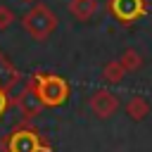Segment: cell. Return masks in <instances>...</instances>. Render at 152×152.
Segmentation results:
<instances>
[{
    "label": "cell",
    "instance_id": "cell-1",
    "mask_svg": "<svg viewBox=\"0 0 152 152\" xmlns=\"http://www.w3.org/2000/svg\"><path fill=\"white\" fill-rule=\"evenodd\" d=\"M21 24L33 40H48V36L57 28V17L48 5H33L21 17Z\"/></svg>",
    "mask_w": 152,
    "mask_h": 152
},
{
    "label": "cell",
    "instance_id": "cell-2",
    "mask_svg": "<svg viewBox=\"0 0 152 152\" xmlns=\"http://www.w3.org/2000/svg\"><path fill=\"white\" fill-rule=\"evenodd\" d=\"M36 95L43 104L48 107H57L66 100L69 95V86L64 83V78L59 76H40L36 83Z\"/></svg>",
    "mask_w": 152,
    "mask_h": 152
},
{
    "label": "cell",
    "instance_id": "cell-3",
    "mask_svg": "<svg viewBox=\"0 0 152 152\" xmlns=\"http://www.w3.org/2000/svg\"><path fill=\"white\" fill-rule=\"evenodd\" d=\"M116 107H119L116 95H112V93H107V90H97V93L90 97V109H93V114L100 116V119L112 116V114L116 112Z\"/></svg>",
    "mask_w": 152,
    "mask_h": 152
},
{
    "label": "cell",
    "instance_id": "cell-4",
    "mask_svg": "<svg viewBox=\"0 0 152 152\" xmlns=\"http://www.w3.org/2000/svg\"><path fill=\"white\" fill-rule=\"evenodd\" d=\"M112 12L116 19L121 21H133L145 12V2L142 0H112Z\"/></svg>",
    "mask_w": 152,
    "mask_h": 152
},
{
    "label": "cell",
    "instance_id": "cell-5",
    "mask_svg": "<svg viewBox=\"0 0 152 152\" xmlns=\"http://www.w3.org/2000/svg\"><path fill=\"white\" fill-rule=\"evenodd\" d=\"M10 152H40V140L31 131H19L10 138Z\"/></svg>",
    "mask_w": 152,
    "mask_h": 152
},
{
    "label": "cell",
    "instance_id": "cell-6",
    "mask_svg": "<svg viewBox=\"0 0 152 152\" xmlns=\"http://www.w3.org/2000/svg\"><path fill=\"white\" fill-rule=\"evenodd\" d=\"M97 10L95 0H69V12L78 19V21H88Z\"/></svg>",
    "mask_w": 152,
    "mask_h": 152
},
{
    "label": "cell",
    "instance_id": "cell-7",
    "mask_svg": "<svg viewBox=\"0 0 152 152\" xmlns=\"http://www.w3.org/2000/svg\"><path fill=\"white\" fill-rule=\"evenodd\" d=\"M121 76H124V64H121V62H114V64H109V66L104 69V78L112 81V83L121 81Z\"/></svg>",
    "mask_w": 152,
    "mask_h": 152
},
{
    "label": "cell",
    "instance_id": "cell-8",
    "mask_svg": "<svg viewBox=\"0 0 152 152\" xmlns=\"http://www.w3.org/2000/svg\"><path fill=\"white\" fill-rule=\"evenodd\" d=\"M14 24V12L7 5H0V31H7Z\"/></svg>",
    "mask_w": 152,
    "mask_h": 152
},
{
    "label": "cell",
    "instance_id": "cell-9",
    "mask_svg": "<svg viewBox=\"0 0 152 152\" xmlns=\"http://www.w3.org/2000/svg\"><path fill=\"white\" fill-rule=\"evenodd\" d=\"M142 112H145V104H142L140 100H133V102L128 104V114H131V116L140 119V116H142Z\"/></svg>",
    "mask_w": 152,
    "mask_h": 152
},
{
    "label": "cell",
    "instance_id": "cell-10",
    "mask_svg": "<svg viewBox=\"0 0 152 152\" xmlns=\"http://www.w3.org/2000/svg\"><path fill=\"white\" fill-rule=\"evenodd\" d=\"M121 64H124L126 69H135V66L140 64V59H138V55H135V52H126V55H124V62H121Z\"/></svg>",
    "mask_w": 152,
    "mask_h": 152
},
{
    "label": "cell",
    "instance_id": "cell-11",
    "mask_svg": "<svg viewBox=\"0 0 152 152\" xmlns=\"http://www.w3.org/2000/svg\"><path fill=\"white\" fill-rule=\"evenodd\" d=\"M5 107H7V97H5V93L0 90V114L5 112Z\"/></svg>",
    "mask_w": 152,
    "mask_h": 152
},
{
    "label": "cell",
    "instance_id": "cell-12",
    "mask_svg": "<svg viewBox=\"0 0 152 152\" xmlns=\"http://www.w3.org/2000/svg\"><path fill=\"white\" fill-rule=\"evenodd\" d=\"M26 2H33V0H26Z\"/></svg>",
    "mask_w": 152,
    "mask_h": 152
}]
</instances>
